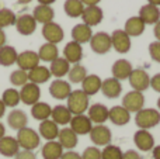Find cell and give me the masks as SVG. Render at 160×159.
<instances>
[{
  "instance_id": "cell-1",
  "label": "cell",
  "mask_w": 160,
  "mask_h": 159,
  "mask_svg": "<svg viewBox=\"0 0 160 159\" xmlns=\"http://www.w3.org/2000/svg\"><path fill=\"white\" fill-rule=\"evenodd\" d=\"M68 100V109L72 113V115H79L84 114L88 110V96L83 92L82 89L79 90H72V93L69 95Z\"/></svg>"
},
{
  "instance_id": "cell-2",
  "label": "cell",
  "mask_w": 160,
  "mask_h": 159,
  "mask_svg": "<svg viewBox=\"0 0 160 159\" xmlns=\"http://www.w3.org/2000/svg\"><path fill=\"white\" fill-rule=\"evenodd\" d=\"M17 142H18L20 148H22L24 151H34L41 144V137L37 131H34L32 128H21L17 131V137H16Z\"/></svg>"
},
{
  "instance_id": "cell-3",
  "label": "cell",
  "mask_w": 160,
  "mask_h": 159,
  "mask_svg": "<svg viewBox=\"0 0 160 159\" xmlns=\"http://www.w3.org/2000/svg\"><path fill=\"white\" fill-rule=\"evenodd\" d=\"M135 123L141 130H149L160 123V113L156 109H142L136 113Z\"/></svg>"
},
{
  "instance_id": "cell-4",
  "label": "cell",
  "mask_w": 160,
  "mask_h": 159,
  "mask_svg": "<svg viewBox=\"0 0 160 159\" xmlns=\"http://www.w3.org/2000/svg\"><path fill=\"white\" fill-rule=\"evenodd\" d=\"M145 106V96L142 92H128L122 99V107L128 110L129 113H138L143 109Z\"/></svg>"
},
{
  "instance_id": "cell-5",
  "label": "cell",
  "mask_w": 160,
  "mask_h": 159,
  "mask_svg": "<svg viewBox=\"0 0 160 159\" xmlns=\"http://www.w3.org/2000/svg\"><path fill=\"white\" fill-rule=\"evenodd\" d=\"M90 140L91 142L96 146H107L111 144L112 140V134H111V130L108 127L98 124V126H94L90 131Z\"/></svg>"
},
{
  "instance_id": "cell-6",
  "label": "cell",
  "mask_w": 160,
  "mask_h": 159,
  "mask_svg": "<svg viewBox=\"0 0 160 159\" xmlns=\"http://www.w3.org/2000/svg\"><path fill=\"white\" fill-rule=\"evenodd\" d=\"M90 47L93 49V52L96 54H107L108 51L112 48V42H111V35H108L104 31H100V33L93 34L90 39Z\"/></svg>"
},
{
  "instance_id": "cell-7",
  "label": "cell",
  "mask_w": 160,
  "mask_h": 159,
  "mask_svg": "<svg viewBox=\"0 0 160 159\" xmlns=\"http://www.w3.org/2000/svg\"><path fill=\"white\" fill-rule=\"evenodd\" d=\"M39 97H41V89H39L38 85L35 83H25L24 86L20 90V99L24 104L27 106H34L35 103L39 101Z\"/></svg>"
},
{
  "instance_id": "cell-8",
  "label": "cell",
  "mask_w": 160,
  "mask_h": 159,
  "mask_svg": "<svg viewBox=\"0 0 160 159\" xmlns=\"http://www.w3.org/2000/svg\"><path fill=\"white\" fill-rule=\"evenodd\" d=\"M128 79L132 89L136 92H143L150 86V78L145 69H133Z\"/></svg>"
},
{
  "instance_id": "cell-9",
  "label": "cell",
  "mask_w": 160,
  "mask_h": 159,
  "mask_svg": "<svg viewBox=\"0 0 160 159\" xmlns=\"http://www.w3.org/2000/svg\"><path fill=\"white\" fill-rule=\"evenodd\" d=\"M16 64L18 65V69L30 72L31 69H34V68H37L39 65L38 52H34V51H22V52L18 54V56H17Z\"/></svg>"
},
{
  "instance_id": "cell-10",
  "label": "cell",
  "mask_w": 160,
  "mask_h": 159,
  "mask_svg": "<svg viewBox=\"0 0 160 159\" xmlns=\"http://www.w3.org/2000/svg\"><path fill=\"white\" fill-rule=\"evenodd\" d=\"M42 37L47 39V42L49 44H59V42L63 39L65 33H63V28L61 27L59 24L56 23H48L42 27Z\"/></svg>"
},
{
  "instance_id": "cell-11",
  "label": "cell",
  "mask_w": 160,
  "mask_h": 159,
  "mask_svg": "<svg viewBox=\"0 0 160 159\" xmlns=\"http://www.w3.org/2000/svg\"><path fill=\"white\" fill-rule=\"evenodd\" d=\"M70 128L75 132L76 135H86L90 134L91 128H93V123L91 120L84 114H79V115H73L70 120Z\"/></svg>"
},
{
  "instance_id": "cell-12",
  "label": "cell",
  "mask_w": 160,
  "mask_h": 159,
  "mask_svg": "<svg viewBox=\"0 0 160 159\" xmlns=\"http://www.w3.org/2000/svg\"><path fill=\"white\" fill-rule=\"evenodd\" d=\"M70 93H72L70 83L62 79H55L49 86V95L56 100H66Z\"/></svg>"
},
{
  "instance_id": "cell-13",
  "label": "cell",
  "mask_w": 160,
  "mask_h": 159,
  "mask_svg": "<svg viewBox=\"0 0 160 159\" xmlns=\"http://www.w3.org/2000/svg\"><path fill=\"white\" fill-rule=\"evenodd\" d=\"M112 48L119 54H127L131 49V37L124 30H115L111 35Z\"/></svg>"
},
{
  "instance_id": "cell-14",
  "label": "cell",
  "mask_w": 160,
  "mask_h": 159,
  "mask_svg": "<svg viewBox=\"0 0 160 159\" xmlns=\"http://www.w3.org/2000/svg\"><path fill=\"white\" fill-rule=\"evenodd\" d=\"M133 142L139 148V151L149 152L155 148V138L148 130H138L133 135Z\"/></svg>"
},
{
  "instance_id": "cell-15",
  "label": "cell",
  "mask_w": 160,
  "mask_h": 159,
  "mask_svg": "<svg viewBox=\"0 0 160 159\" xmlns=\"http://www.w3.org/2000/svg\"><path fill=\"white\" fill-rule=\"evenodd\" d=\"M16 30L21 35H31L37 30V21L32 17V14H22L17 17L16 21Z\"/></svg>"
},
{
  "instance_id": "cell-16",
  "label": "cell",
  "mask_w": 160,
  "mask_h": 159,
  "mask_svg": "<svg viewBox=\"0 0 160 159\" xmlns=\"http://www.w3.org/2000/svg\"><path fill=\"white\" fill-rule=\"evenodd\" d=\"M102 17H104L102 8L98 7V6H87V7H84L83 14H82L83 23L86 25H88V27L98 25L102 21Z\"/></svg>"
},
{
  "instance_id": "cell-17",
  "label": "cell",
  "mask_w": 160,
  "mask_h": 159,
  "mask_svg": "<svg viewBox=\"0 0 160 159\" xmlns=\"http://www.w3.org/2000/svg\"><path fill=\"white\" fill-rule=\"evenodd\" d=\"M132 70H133V68L129 61H127V59H118V61L114 62L111 72H112V78H115L117 80L121 82L129 78Z\"/></svg>"
},
{
  "instance_id": "cell-18",
  "label": "cell",
  "mask_w": 160,
  "mask_h": 159,
  "mask_svg": "<svg viewBox=\"0 0 160 159\" xmlns=\"http://www.w3.org/2000/svg\"><path fill=\"white\" fill-rule=\"evenodd\" d=\"M20 152V145L14 137H4L0 140V155L6 158H14Z\"/></svg>"
},
{
  "instance_id": "cell-19",
  "label": "cell",
  "mask_w": 160,
  "mask_h": 159,
  "mask_svg": "<svg viewBox=\"0 0 160 159\" xmlns=\"http://www.w3.org/2000/svg\"><path fill=\"white\" fill-rule=\"evenodd\" d=\"M63 58L66 59L69 64H79L83 58V48L82 45L75 41H70L65 45L63 48Z\"/></svg>"
},
{
  "instance_id": "cell-20",
  "label": "cell",
  "mask_w": 160,
  "mask_h": 159,
  "mask_svg": "<svg viewBox=\"0 0 160 159\" xmlns=\"http://www.w3.org/2000/svg\"><path fill=\"white\" fill-rule=\"evenodd\" d=\"M139 18L146 24H156L160 21V10L158 6L153 4H145L139 10Z\"/></svg>"
},
{
  "instance_id": "cell-21",
  "label": "cell",
  "mask_w": 160,
  "mask_h": 159,
  "mask_svg": "<svg viewBox=\"0 0 160 159\" xmlns=\"http://www.w3.org/2000/svg\"><path fill=\"white\" fill-rule=\"evenodd\" d=\"M101 92L105 97L108 99H117L122 92V85L115 78H108L102 80L101 83Z\"/></svg>"
},
{
  "instance_id": "cell-22",
  "label": "cell",
  "mask_w": 160,
  "mask_h": 159,
  "mask_svg": "<svg viewBox=\"0 0 160 159\" xmlns=\"http://www.w3.org/2000/svg\"><path fill=\"white\" fill-rule=\"evenodd\" d=\"M108 111L110 110L101 103H96L93 106L88 107V115L87 117L91 120V123L94 124H104L108 120Z\"/></svg>"
},
{
  "instance_id": "cell-23",
  "label": "cell",
  "mask_w": 160,
  "mask_h": 159,
  "mask_svg": "<svg viewBox=\"0 0 160 159\" xmlns=\"http://www.w3.org/2000/svg\"><path fill=\"white\" fill-rule=\"evenodd\" d=\"M108 120L115 126H125L131 120V113L122 106H114L108 111Z\"/></svg>"
},
{
  "instance_id": "cell-24",
  "label": "cell",
  "mask_w": 160,
  "mask_h": 159,
  "mask_svg": "<svg viewBox=\"0 0 160 159\" xmlns=\"http://www.w3.org/2000/svg\"><path fill=\"white\" fill-rule=\"evenodd\" d=\"M91 37H93V31H91V27L86 25L84 23H80V24H76L75 27L72 28V41L78 42V44H86V42H90Z\"/></svg>"
},
{
  "instance_id": "cell-25",
  "label": "cell",
  "mask_w": 160,
  "mask_h": 159,
  "mask_svg": "<svg viewBox=\"0 0 160 159\" xmlns=\"http://www.w3.org/2000/svg\"><path fill=\"white\" fill-rule=\"evenodd\" d=\"M7 124L10 126V128L18 130L21 128H25L28 124V117L22 110H18V109H14L13 111H10V114L7 115Z\"/></svg>"
},
{
  "instance_id": "cell-26",
  "label": "cell",
  "mask_w": 160,
  "mask_h": 159,
  "mask_svg": "<svg viewBox=\"0 0 160 159\" xmlns=\"http://www.w3.org/2000/svg\"><path fill=\"white\" fill-rule=\"evenodd\" d=\"M58 142L61 144L63 149L72 151L73 148H76L79 140H78V135L72 131V128H62V130H59Z\"/></svg>"
},
{
  "instance_id": "cell-27",
  "label": "cell",
  "mask_w": 160,
  "mask_h": 159,
  "mask_svg": "<svg viewBox=\"0 0 160 159\" xmlns=\"http://www.w3.org/2000/svg\"><path fill=\"white\" fill-rule=\"evenodd\" d=\"M59 134V126L53 123L52 120H45L41 121L39 124V137H42L47 141H55Z\"/></svg>"
},
{
  "instance_id": "cell-28",
  "label": "cell",
  "mask_w": 160,
  "mask_h": 159,
  "mask_svg": "<svg viewBox=\"0 0 160 159\" xmlns=\"http://www.w3.org/2000/svg\"><path fill=\"white\" fill-rule=\"evenodd\" d=\"M51 70L47 66H42V65H38L37 68H34V69H31L30 72H28V82H31V83H35V85H41V83H45V82H48L51 79Z\"/></svg>"
},
{
  "instance_id": "cell-29",
  "label": "cell",
  "mask_w": 160,
  "mask_h": 159,
  "mask_svg": "<svg viewBox=\"0 0 160 159\" xmlns=\"http://www.w3.org/2000/svg\"><path fill=\"white\" fill-rule=\"evenodd\" d=\"M32 17L35 18L37 23H41V24H48V23H52L53 17H55V11L51 6H44V4H38L32 11Z\"/></svg>"
},
{
  "instance_id": "cell-30",
  "label": "cell",
  "mask_w": 160,
  "mask_h": 159,
  "mask_svg": "<svg viewBox=\"0 0 160 159\" xmlns=\"http://www.w3.org/2000/svg\"><path fill=\"white\" fill-rule=\"evenodd\" d=\"M101 83L102 80L100 79V76L87 75L84 80L82 82V90L90 97V96H94L96 93H98L101 90Z\"/></svg>"
},
{
  "instance_id": "cell-31",
  "label": "cell",
  "mask_w": 160,
  "mask_h": 159,
  "mask_svg": "<svg viewBox=\"0 0 160 159\" xmlns=\"http://www.w3.org/2000/svg\"><path fill=\"white\" fill-rule=\"evenodd\" d=\"M51 117H52L53 123H56L58 126H66V124L70 123V120H72L73 115H72V113L69 111V109H68L66 106L59 104V106H55L52 109Z\"/></svg>"
},
{
  "instance_id": "cell-32",
  "label": "cell",
  "mask_w": 160,
  "mask_h": 159,
  "mask_svg": "<svg viewBox=\"0 0 160 159\" xmlns=\"http://www.w3.org/2000/svg\"><path fill=\"white\" fill-rule=\"evenodd\" d=\"M44 159H61L63 155V148L58 141H48L41 149Z\"/></svg>"
},
{
  "instance_id": "cell-33",
  "label": "cell",
  "mask_w": 160,
  "mask_h": 159,
  "mask_svg": "<svg viewBox=\"0 0 160 159\" xmlns=\"http://www.w3.org/2000/svg\"><path fill=\"white\" fill-rule=\"evenodd\" d=\"M124 31L129 37H139V35H142L145 31V23L142 21L138 16L131 17V18H128L127 23H125Z\"/></svg>"
},
{
  "instance_id": "cell-34",
  "label": "cell",
  "mask_w": 160,
  "mask_h": 159,
  "mask_svg": "<svg viewBox=\"0 0 160 159\" xmlns=\"http://www.w3.org/2000/svg\"><path fill=\"white\" fill-rule=\"evenodd\" d=\"M49 70H51V75L52 76L61 79V78H63V76H66L68 73H69L70 64L65 58H56L53 62H51Z\"/></svg>"
},
{
  "instance_id": "cell-35",
  "label": "cell",
  "mask_w": 160,
  "mask_h": 159,
  "mask_svg": "<svg viewBox=\"0 0 160 159\" xmlns=\"http://www.w3.org/2000/svg\"><path fill=\"white\" fill-rule=\"evenodd\" d=\"M51 113H52V107L44 101H38L34 106H31V115L38 121L48 120L51 117Z\"/></svg>"
},
{
  "instance_id": "cell-36",
  "label": "cell",
  "mask_w": 160,
  "mask_h": 159,
  "mask_svg": "<svg viewBox=\"0 0 160 159\" xmlns=\"http://www.w3.org/2000/svg\"><path fill=\"white\" fill-rule=\"evenodd\" d=\"M17 54L16 48L11 45H4L0 48V65L2 66H11L17 62Z\"/></svg>"
},
{
  "instance_id": "cell-37",
  "label": "cell",
  "mask_w": 160,
  "mask_h": 159,
  "mask_svg": "<svg viewBox=\"0 0 160 159\" xmlns=\"http://www.w3.org/2000/svg\"><path fill=\"white\" fill-rule=\"evenodd\" d=\"M38 56H39V61H44V62H53L56 58H59V51L58 47L55 44H47L41 45L38 51Z\"/></svg>"
},
{
  "instance_id": "cell-38",
  "label": "cell",
  "mask_w": 160,
  "mask_h": 159,
  "mask_svg": "<svg viewBox=\"0 0 160 159\" xmlns=\"http://www.w3.org/2000/svg\"><path fill=\"white\" fill-rule=\"evenodd\" d=\"M63 10L69 17L76 18V17H82L84 4L80 0H66L63 4Z\"/></svg>"
},
{
  "instance_id": "cell-39",
  "label": "cell",
  "mask_w": 160,
  "mask_h": 159,
  "mask_svg": "<svg viewBox=\"0 0 160 159\" xmlns=\"http://www.w3.org/2000/svg\"><path fill=\"white\" fill-rule=\"evenodd\" d=\"M2 101L4 103L6 107H16L18 106V103L21 101L20 99V92L17 89H6L3 92V96H2Z\"/></svg>"
},
{
  "instance_id": "cell-40",
  "label": "cell",
  "mask_w": 160,
  "mask_h": 159,
  "mask_svg": "<svg viewBox=\"0 0 160 159\" xmlns=\"http://www.w3.org/2000/svg\"><path fill=\"white\" fill-rule=\"evenodd\" d=\"M68 76H69V80L72 82V83H82L86 79V76H87V69H86L83 65L76 64L70 68Z\"/></svg>"
},
{
  "instance_id": "cell-41",
  "label": "cell",
  "mask_w": 160,
  "mask_h": 159,
  "mask_svg": "<svg viewBox=\"0 0 160 159\" xmlns=\"http://www.w3.org/2000/svg\"><path fill=\"white\" fill-rule=\"evenodd\" d=\"M17 16L10 8H0V28H7L11 25H16Z\"/></svg>"
},
{
  "instance_id": "cell-42",
  "label": "cell",
  "mask_w": 160,
  "mask_h": 159,
  "mask_svg": "<svg viewBox=\"0 0 160 159\" xmlns=\"http://www.w3.org/2000/svg\"><path fill=\"white\" fill-rule=\"evenodd\" d=\"M10 83L13 86H24L25 83H28V72L25 70H21V69H16L11 72L10 75Z\"/></svg>"
},
{
  "instance_id": "cell-43",
  "label": "cell",
  "mask_w": 160,
  "mask_h": 159,
  "mask_svg": "<svg viewBox=\"0 0 160 159\" xmlns=\"http://www.w3.org/2000/svg\"><path fill=\"white\" fill-rule=\"evenodd\" d=\"M124 152L117 145H107L101 151V159H122Z\"/></svg>"
},
{
  "instance_id": "cell-44",
  "label": "cell",
  "mask_w": 160,
  "mask_h": 159,
  "mask_svg": "<svg viewBox=\"0 0 160 159\" xmlns=\"http://www.w3.org/2000/svg\"><path fill=\"white\" fill-rule=\"evenodd\" d=\"M82 159H101V151L97 146H88L83 151Z\"/></svg>"
},
{
  "instance_id": "cell-45",
  "label": "cell",
  "mask_w": 160,
  "mask_h": 159,
  "mask_svg": "<svg viewBox=\"0 0 160 159\" xmlns=\"http://www.w3.org/2000/svg\"><path fill=\"white\" fill-rule=\"evenodd\" d=\"M149 54H150V58H152L153 61H156V62H159L160 64V41L150 42Z\"/></svg>"
},
{
  "instance_id": "cell-46",
  "label": "cell",
  "mask_w": 160,
  "mask_h": 159,
  "mask_svg": "<svg viewBox=\"0 0 160 159\" xmlns=\"http://www.w3.org/2000/svg\"><path fill=\"white\" fill-rule=\"evenodd\" d=\"M14 159H37V156H35V154H34L32 151H20L18 154L14 156Z\"/></svg>"
},
{
  "instance_id": "cell-47",
  "label": "cell",
  "mask_w": 160,
  "mask_h": 159,
  "mask_svg": "<svg viewBox=\"0 0 160 159\" xmlns=\"http://www.w3.org/2000/svg\"><path fill=\"white\" fill-rule=\"evenodd\" d=\"M150 87H152L155 92L160 93V73H156V75L150 79Z\"/></svg>"
},
{
  "instance_id": "cell-48",
  "label": "cell",
  "mask_w": 160,
  "mask_h": 159,
  "mask_svg": "<svg viewBox=\"0 0 160 159\" xmlns=\"http://www.w3.org/2000/svg\"><path fill=\"white\" fill-rule=\"evenodd\" d=\"M122 159H143V158H142L136 151H133V149H129V151L124 152V155H122Z\"/></svg>"
},
{
  "instance_id": "cell-49",
  "label": "cell",
  "mask_w": 160,
  "mask_h": 159,
  "mask_svg": "<svg viewBox=\"0 0 160 159\" xmlns=\"http://www.w3.org/2000/svg\"><path fill=\"white\" fill-rule=\"evenodd\" d=\"M61 159H82V155H79L75 151H68V152H63Z\"/></svg>"
},
{
  "instance_id": "cell-50",
  "label": "cell",
  "mask_w": 160,
  "mask_h": 159,
  "mask_svg": "<svg viewBox=\"0 0 160 159\" xmlns=\"http://www.w3.org/2000/svg\"><path fill=\"white\" fill-rule=\"evenodd\" d=\"M80 2H82L83 4H86V6H97L101 0H80Z\"/></svg>"
},
{
  "instance_id": "cell-51",
  "label": "cell",
  "mask_w": 160,
  "mask_h": 159,
  "mask_svg": "<svg viewBox=\"0 0 160 159\" xmlns=\"http://www.w3.org/2000/svg\"><path fill=\"white\" fill-rule=\"evenodd\" d=\"M6 39H7V38H6V33L2 30V28H0V48L6 45Z\"/></svg>"
},
{
  "instance_id": "cell-52",
  "label": "cell",
  "mask_w": 160,
  "mask_h": 159,
  "mask_svg": "<svg viewBox=\"0 0 160 159\" xmlns=\"http://www.w3.org/2000/svg\"><path fill=\"white\" fill-rule=\"evenodd\" d=\"M153 33H155V37L158 38V41H160V21L155 24V30H153Z\"/></svg>"
},
{
  "instance_id": "cell-53",
  "label": "cell",
  "mask_w": 160,
  "mask_h": 159,
  "mask_svg": "<svg viewBox=\"0 0 160 159\" xmlns=\"http://www.w3.org/2000/svg\"><path fill=\"white\" fill-rule=\"evenodd\" d=\"M152 155H153V159H160V145L155 146L152 149Z\"/></svg>"
},
{
  "instance_id": "cell-54",
  "label": "cell",
  "mask_w": 160,
  "mask_h": 159,
  "mask_svg": "<svg viewBox=\"0 0 160 159\" xmlns=\"http://www.w3.org/2000/svg\"><path fill=\"white\" fill-rule=\"evenodd\" d=\"M4 113H6V106H4V103L2 101V99H0V118L4 115Z\"/></svg>"
},
{
  "instance_id": "cell-55",
  "label": "cell",
  "mask_w": 160,
  "mask_h": 159,
  "mask_svg": "<svg viewBox=\"0 0 160 159\" xmlns=\"http://www.w3.org/2000/svg\"><path fill=\"white\" fill-rule=\"evenodd\" d=\"M56 0H38L39 4H44V6H51L52 3H55Z\"/></svg>"
},
{
  "instance_id": "cell-56",
  "label": "cell",
  "mask_w": 160,
  "mask_h": 159,
  "mask_svg": "<svg viewBox=\"0 0 160 159\" xmlns=\"http://www.w3.org/2000/svg\"><path fill=\"white\" fill-rule=\"evenodd\" d=\"M4 135H6V128H4V126L0 123V140H2Z\"/></svg>"
},
{
  "instance_id": "cell-57",
  "label": "cell",
  "mask_w": 160,
  "mask_h": 159,
  "mask_svg": "<svg viewBox=\"0 0 160 159\" xmlns=\"http://www.w3.org/2000/svg\"><path fill=\"white\" fill-rule=\"evenodd\" d=\"M148 3H149V4H153V6H160V0H148Z\"/></svg>"
},
{
  "instance_id": "cell-58",
  "label": "cell",
  "mask_w": 160,
  "mask_h": 159,
  "mask_svg": "<svg viewBox=\"0 0 160 159\" xmlns=\"http://www.w3.org/2000/svg\"><path fill=\"white\" fill-rule=\"evenodd\" d=\"M17 2H18V3H20V4H27V3L32 2V0H17Z\"/></svg>"
},
{
  "instance_id": "cell-59",
  "label": "cell",
  "mask_w": 160,
  "mask_h": 159,
  "mask_svg": "<svg viewBox=\"0 0 160 159\" xmlns=\"http://www.w3.org/2000/svg\"><path fill=\"white\" fill-rule=\"evenodd\" d=\"M158 107H159V110H160V97H159V100H158Z\"/></svg>"
}]
</instances>
